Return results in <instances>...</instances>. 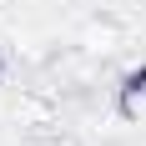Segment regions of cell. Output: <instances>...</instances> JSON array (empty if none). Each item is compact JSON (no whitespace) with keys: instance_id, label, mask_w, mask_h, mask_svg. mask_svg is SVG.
I'll list each match as a JSON object with an SVG mask.
<instances>
[{"instance_id":"6da1fadb","label":"cell","mask_w":146,"mask_h":146,"mask_svg":"<svg viewBox=\"0 0 146 146\" xmlns=\"http://www.w3.org/2000/svg\"><path fill=\"white\" fill-rule=\"evenodd\" d=\"M5 121H10V126H20V131L45 136V131L60 121V106H56V96H50V91H20V96L10 101V111H5Z\"/></svg>"},{"instance_id":"7a4b0ae2","label":"cell","mask_w":146,"mask_h":146,"mask_svg":"<svg viewBox=\"0 0 146 146\" xmlns=\"http://www.w3.org/2000/svg\"><path fill=\"white\" fill-rule=\"evenodd\" d=\"M76 45L106 60V56H116L121 45H126V25H121L116 15H91V20L76 25Z\"/></svg>"},{"instance_id":"3957f363","label":"cell","mask_w":146,"mask_h":146,"mask_svg":"<svg viewBox=\"0 0 146 146\" xmlns=\"http://www.w3.org/2000/svg\"><path fill=\"white\" fill-rule=\"evenodd\" d=\"M116 116L121 121H146V66L126 71V81L116 86Z\"/></svg>"}]
</instances>
